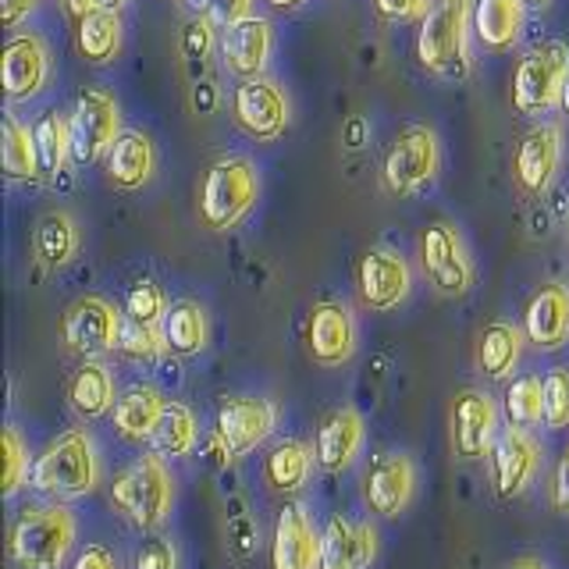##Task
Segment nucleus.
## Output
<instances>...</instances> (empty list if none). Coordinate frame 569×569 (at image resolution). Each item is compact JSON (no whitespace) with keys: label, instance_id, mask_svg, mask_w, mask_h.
<instances>
[{"label":"nucleus","instance_id":"f257e3e1","mask_svg":"<svg viewBox=\"0 0 569 569\" xmlns=\"http://www.w3.org/2000/svg\"><path fill=\"white\" fill-rule=\"evenodd\" d=\"M100 480H103V459L86 427H68L32 462V488L43 498H50L53 506L93 495L100 488Z\"/></svg>","mask_w":569,"mask_h":569},{"label":"nucleus","instance_id":"f03ea898","mask_svg":"<svg viewBox=\"0 0 569 569\" xmlns=\"http://www.w3.org/2000/svg\"><path fill=\"white\" fill-rule=\"evenodd\" d=\"M174 498V473L157 452L132 459L111 485V509L136 530H157L171 516Z\"/></svg>","mask_w":569,"mask_h":569},{"label":"nucleus","instance_id":"7ed1b4c3","mask_svg":"<svg viewBox=\"0 0 569 569\" xmlns=\"http://www.w3.org/2000/svg\"><path fill=\"white\" fill-rule=\"evenodd\" d=\"M76 512L68 506H32L11 530V559L18 569H61L76 548Z\"/></svg>","mask_w":569,"mask_h":569},{"label":"nucleus","instance_id":"20e7f679","mask_svg":"<svg viewBox=\"0 0 569 569\" xmlns=\"http://www.w3.org/2000/svg\"><path fill=\"white\" fill-rule=\"evenodd\" d=\"M260 196V174L246 157H221L203 178L200 218L210 231L236 228Z\"/></svg>","mask_w":569,"mask_h":569},{"label":"nucleus","instance_id":"39448f33","mask_svg":"<svg viewBox=\"0 0 569 569\" xmlns=\"http://www.w3.org/2000/svg\"><path fill=\"white\" fill-rule=\"evenodd\" d=\"M417 58L438 76L467 71V0H435L417 36Z\"/></svg>","mask_w":569,"mask_h":569},{"label":"nucleus","instance_id":"423d86ee","mask_svg":"<svg viewBox=\"0 0 569 569\" xmlns=\"http://www.w3.org/2000/svg\"><path fill=\"white\" fill-rule=\"evenodd\" d=\"M420 267L438 296L459 299L473 289V263L459 228L449 221H435L420 236Z\"/></svg>","mask_w":569,"mask_h":569},{"label":"nucleus","instance_id":"0eeeda50","mask_svg":"<svg viewBox=\"0 0 569 569\" xmlns=\"http://www.w3.org/2000/svg\"><path fill=\"white\" fill-rule=\"evenodd\" d=\"M438 164H441L438 136L427 129V124H409V129H402L391 139V147L385 153V164H381L385 189L396 196L417 192L427 182H435Z\"/></svg>","mask_w":569,"mask_h":569},{"label":"nucleus","instance_id":"6e6552de","mask_svg":"<svg viewBox=\"0 0 569 569\" xmlns=\"http://www.w3.org/2000/svg\"><path fill=\"white\" fill-rule=\"evenodd\" d=\"M68 129H71V157L79 164H93L103 153H111L114 142L121 139V114L114 97H107L103 89L79 93L76 107H71Z\"/></svg>","mask_w":569,"mask_h":569},{"label":"nucleus","instance_id":"1a4fd4ad","mask_svg":"<svg viewBox=\"0 0 569 569\" xmlns=\"http://www.w3.org/2000/svg\"><path fill=\"white\" fill-rule=\"evenodd\" d=\"M491 488L502 502L520 498L541 470V441L523 427L506 423L491 449Z\"/></svg>","mask_w":569,"mask_h":569},{"label":"nucleus","instance_id":"9d476101","mask_svg":"<svg viewBox=\"0 0 569 569\" xmlns=\"http://www.w3.org/2000/svg\"><path fill=\"white\" fill-rule=\"evenodd\" d=\"M121 325H124V313L114 302H107L103 296H86L64 313L61 335H64L68 352L86 356V360H100V356L118 349Z\"/></svg>","mask_w":569,"mask_h":569},{"label":"nucleus","instance_id":"9b49d317","mask_svg":"<svg viewBox=\"0 0 569 569\" xmlns=\"http://www.w3.org/2000/svg\"><path fill=\"white\" fill-rule=\"evenodd\" d=\"M569 68V53L562 43L533 47L516 68L512 100L523 114H545L551 103H559V89Z\"/></svg>","mask_w":569,"mask_h":569},{"label":"nucleus","instance_id":"f8f14e48","mask_svg":"<svg viewBox=\"0 0 569 569\" xmlns=\"http://www.w3.org/2000/svg\"><path fill=\"white\" fill-rule=\"evenodd\" d=\"M417 495V462L406 452H381L370 462L363 480L367 509L378 520H399Z\"/></svg>","mask_w":569,"mask_h":569},{"label":"nucleus","instance_id":"ddd939ff","mask_svg":"<svg viewBox=\"0 0 569 569\" xmlns=\"http://www.w3.org/2000/svg\"><path fill=\"white\" fill-rule=\"evenodd\" d=\"M452 452L462 462H477L491 456L495 438H498V402L485 391H459L452 399Z\"/></svg>","mask_w":569,"mask_h":569},{"label":"nucleus","instance_id":"4468645a","mask_svg":"<svg viewBox=\"0 0 569 569\" xmlns=\"http://www.w3.org/2000/svg\"><path fill=\"white\" fill-rule=\"evenodd\" d=\"M356 289L370 310H396L413 292V271L399 249L378 246L356 267Z\"/></svg>","mask_w":569,"mask_h":569},{"label":"nucleus","instance_id":"2eb2a0df","mask_svg":"<svg viewBox=\"0 0 569 569\" xmlns=\"http://www.w3.org/2000/svg\"><path fill=\"white\" fill-rule=\"evenodd\" d=\"M278 406L263 396H231L218 409V435L231 449V456H246L274 435Z\"/></svg>","mask_w":569,"mask_h":569},{"label":"nucleus","instance_id":"dca6fc26","mask_svg":"<svg viewBox=\"0 0 569 569\" xmlns=\"http://www.w3.org/2000/svg\"><path fill=\"white\" fill-rule=\"evenodd\" d=\"M307 346L310 356L325 367L349 363L356 349H360V328H356V313L346 302H317L307 320Z\"/></svg>","mask_w":569,"mask_h":569},{"label":"nucleus","instance_id":"f3484780","mask_svg":"<svg viewBox=\"0 0 569 569\" xmlns=\"http://www.w3.org/2000/svg\"><path fill=\"white\" fill-rule=\"evenodd\" d=\"M274 569H320V530L307 502H289L278 512L271 538Z\"/></svg>","mask_w":569,"mask_h":569},{"label":"nucleus","instance_id":"a211bd4d","mask_svg":"<svg viewBox=\"0 0 569 569\" xmlns=\"http://www.w3.org/2000/svg\"><path fill=\"white\" fill-rule=\"evenodd\" d=\"M378 559V530L370 523L331 516L320 530V569H370Z\"/></svg>","mask_w":569,"mask_h":569},{"label":"nucleus","instance_id":"6ab92c4d","mask_svg":"<svg viewBox=\"0 0 569 569\" xmlns=\"http://www.w3.org/2000/svg\"><path fill=\"white\" fill-rule=\"evenodd\" d=\"M523 335L541 352H556L569 342V284L548 281L530 296L523 310Z\"/></svg>","mask_w":569,"mask_h":569},{"label":"nucleus","instance_id":"aec40b11","mask_svg":"<svg viewBox=\"0 0 569 569\" xmlns=\"http://www.w3.org/2000/svg\"><path fill=\"white\" fill-rule=\"evenodd\" d=\"M236 121L257 139H278L289 124V100L267 79H246L236 89Z\"/></svg>","mask_w":569,"mask_h":569},{"label":"nucleus","instance_id":"412c9836","mask_svg":"<svg viewBox=\"0 0 569 569\" xmlns=\"http://www.w3.org/2000/svg\"><path fill=\"white\" fill-rule=\"evenodd\" d=\"M363 438H367V423L356 409L342 406L335 409L331 417H325L317 431V462L325 473H342L349 470L363 452Z\"/></svg>","mask_w":569,"mask_h":569},{"label":"nucleus","instance_id":"4be33fe9","mask_svg":"<svg viewBox=\"0 0 569 569\" xmlns=\"http://www.w3.org/2000/svg\"><path fill=\"white\" fill-rule=\"evenodd\" d=\"M562 164V132L559 124H538L530 129L516 150V182H520L527 192L541 196L551 178H556Z\"/></svg>","mask_w":569,"mask_h":569},{"label":"nucleus","instance_id":"5701e85b","mask_svg":"<svg viewBox=\"0 0 569 569\" xmlns=\"http://www.w3.org/2000/svg\"><path fill=\"white\" fill-rule=\"evenodd\" d=\"M47 47L40 36H14L4 47V58H0V76H4V93L11 100H26L36 97L47 82Z\"/></svg>","mask_w":569,"mask_h":569},{"label":"nucleus","instance_id":"b1692460","mask_svg":"<svg viewBox=\"0 0 569 569\" xmlns=\"http://www.w3.org/2000/svg\"><path fill=\"white\" fill-rule=\"evenodd\" d=\"M118 381L114 370L103 360H86L68 385V406L76 409V417L82 420H100L118 406Z\"/></svg>","mask_w":569,"mask_h":569},{"label":"nucleus","instance_id":"393cba45","mask_svg":"<svg viewBox=\"0 0 569 569\" xmlns=\"http://www.w3.org/2000/svg\"><path fill=\"white\" fill-rule=\"evenodd\" d=\"M221 50H224L228 68L236 71V76L257 79L267 64V58H271V22L249 14V18H242V22L228 26Z\"/></svg>","mask_w":569,"mask_h":569},{"label":"nucleus","instance_id":"a878e982","mask_svg":"<svg viewBox=\"0 0 569 569\" xmlns=\"http://www.w3.org/2000/svg\"><path fill=\"white\" fill-rule=\"evenodd\" d=\"M523 342H527L523 328H516L512 320H495L477 338V370L488 381H506L520 367Z\"/></svg>","mask_w":569,"mask_h":569},{"label":"nucleus","instance_id":"bb28decb","mask_svg":"<svg viewBox=\"0 0 569 569\" xmlns=\"http://www.w3.org/2000/svg\"><path fill=\"white\" fill-rule=\"evenodd\" d=\"M164 409H168L164 391L153 385H132L114 406V435L124 441H142V438L150 441Z\"/></svg>","mask_w":569,"mask_h":569},{"label":"nucleus","instance_id":"cd10ccee","mask_svg":"<svg viewBox=\"0 0 569 569\" xmlns=\"http://www.w3.org/2000/svg\"><path fill=\"white\" fill-rule=\"evenodd\" d=\"M313 473V449L299 438L278 441L263 462V480L274 495H299L310 485Z\"/></svg>","mask_w":569,"mask_h":569},{"label":"nucleus","instance_id":"c85d7f7f","mask_svg":"<svg viewBox=\"0 0 569 569\" xmlns=\"http://www.w3.org/2000/svg\"><path fill=\"white\" fill-rule=\"evenodd\" d=\"M153 171H157V153H153L150 136L121 132L114 150L107 153V178H111L118 189H139L150 182Z\"/></svg>","mask_w":569,"mask_h":569},{"label":"nucleus","instance_id":"c756f323","mask_svg":"<svg viewBox=\"0 0 569 569\" xmlns=\"http://www.w3.org/2000/svg\"><path fill=\"white\" fill-rule=\"evenodd\" d=\"M164 342L174 356H200L210 342V317L196 299H178L164 317Z\"/></svg>","mask_w":569,"mask_h":569},{"label":"nucleus","instance_id":"7c9ffc66","mask_svg":"<svg viewBox=\"0 0 569 569\" xmlns=\"http://www.w3.org/2000/svg\"><path fill=\"white\" fill-rule=\"evenodd\" d=\"M523 26V0H477L473 32L491 50H506Z\"/></svg>","mask_w":569,"mask_h":569},{"label":"nucleus","instance_id":"2f4dec72","mask_svg":"<svg viewBox=\"0 0 569 569\" xmlns=\"http://www.w3.org/2000/svg\"><path fill=\"white\" fill-rule=\"evenodd\" d=\"M79 253V224L71 213L53 210L36 228V260H40L47 271H61Z\"/></svg>","mask_w":569,"mask_h":569},{"label":"nucleus","instance_id":"473e14b6","mask_svg":"<svg viewBox=\"0 0 569 569\" xmlns=\"http://www.w3.org/2000/svg\"><path fill=\"white\" fill-rule=\"evenodd\" d=\"M196 441H200V423H196V413L182 402H168L164 417H160V423L150 435L153 452L164 456V459H186V456H192Z\"/></svg>","mask_w":569,"mask_h":569},{"label":"nucleus","instance_id":"72a5a7b5","mask_svg":"<svg viewBox=\"0 0 569 569\" xmlns=\"http://www.w3.org/2000/svg\"><path fill=\"white\" fill-rule=\"evenodd\" d=\"M0 160L4 171L18 182H36L43 174L40 153H36V139L14 114H4V129H0Z\"/></svg>","mask_w":569,"mask_h":569},{"label":"nucleus","instance_id":"f704fd0d","mask_svg":"<svg viewBox=\"0 0 569 569\" xmlns=\"http://www.w3.org/2000/svg\"><path fill=\"white\" fill-rule=\"evenodd\" d=\"M502 409L512 427H523V431L538 427L545 420V378L541 373H523V378H516L506 391Z\"/></svg>","mask_w":569,"mask_h":569},{"label":"nucleus","instance_id":"c9c22d12","mask_svg":"<svg viewBox=\"0 0 569 569\" xmlns=\"http://www.w3.org/2000/svg\"><path fill=\"white\" fill-rule=\"evenodd\" d=\"M121 43V22L118 11H89L79 18V50L89 61H111Z\"/></svg>","mask_w":569,"mask_h":569},{"label":"nucleus","instance_id":"e433bc0d","mask_svg":"<svg viewBox=\"0 0 569 569\" xmlns=\"http://www.w3.org/2000/svg\"><path fill=\"white\" fill-rule=\"evenodd\" d=\"M32 139H36V153H40L43 174L64 171V160L71 157V129H68V118H61L58 111H47L40 121H36Z\"/></svg>","mask_w":569,"mask_h":569},{"label":"nucleus","instance_id":"4c0bfd02","mask_svg":"<svg viewBox=\"0 0 569 569\" xmlns=\"http://www.w3.org/2000/svg\"><path fill=\"white\" fill-rule=\"evenodd\" d=\"M118 352L129 356V360H136V363H153V360H160V356L168 352L164 331H160V325H142V320L124 317L121 338H118Z\"/></svg>","mask_w":569,"mask_h":569},{"label":"nucleus","instance_id":"58836bf2","mask_svg":"<svg viewBox=\"0 0 569 569\" xmlns=\"http://www.w3.org/2000/svg\"><path fill=\"white\" fill-rule=\"evenodd\" d=\"M171 302L157 281H136L129 299H124V317L142 320V325H164Z\"/></svg>","mask_w":569,"mask_h":569},{"label":"nucleus","instance_id":"ea45409f","mask_svg":"<svg viewBox=\"0 0 569 569\" xmlns=\"http://www.w3.org/2000/svg\"><path fill=\"white\" fill-rule=\"evenodd\" d=\"M32 456L29 445L18 435V427H4V498L22 491V485L32 480Z\"/></svg>","mask_w":569,"mask_h":569},{"label":"nucleus","instance_id":"a19ab883","mask_svg":"<svg viewBox=\"0 0 569 569\" xmlns=\"http://www.w3.org/2000/svg\"><path fill=\"white\" fill-rule=\"evenodd\" d=\"M545 427L551 431L569 427V367H551L545 373Z\"/></svg>","mask_w":569,"mask_h":569},{"label":"nucleus","instance_id":"79ce46f5","mask_svg":"<svg viewBox=\"0 0 569 569\" xmlns=\"http://www.w3.org/2000/svg\"><path fill=\"white\" fill-rule=\"evenodd\" d=\"M136 569H178V548L168 538H150L136 551Z\"/></svg>","mask_w":569,"mask_h":569},{"label":"nucleus","instance_id":"37998d69","mask_svg":"<svg viewBox=\"0 0 569 569\" xmlns=\"http://www.w3.org/2000/svg\"><path fill=\"white\" fill-rule=\"evenodd\" d=\"M551 502L562 516H569V449L559 456L556 470H551Z\"/></svg>","mask_w":569,"mask_h":569},{"label":"nucleus","instance_id":"c03bdc74","mask_svg":"<svg viewBox=\"0 0 569 569\" xmlns=\"http://www.w3.org/2000/svg\"><path fill=\"white\" fill-rule=\"evenodd\" d=\"M210 11L221 26H236L249 18V0H210Z\"/></svg>","mask_w":569,"mask_h":569},{"label":"nucleus","instance_id":"a18cd8bd","mask_svg":"<svg viewBox=\"0 0 569 569\" xmlns=\"http://www.w3.org/2000/svg\"><path fill=\"white\" fill-rule=\"evenodd\" d=\"M71 569H118V562H114V556L107 548L89 545L86 551H79V559H76V566H71Z\"/></svg>","mask_w":569,"mask_h":569},{"label":"nucleus","instance_id":"49530a36","mask_svg":"<svg viewBox=\"0 0 569 569\" xmlns=\"http://www.w3.org/2000/svg\"><path fill=\"white\" fill-rule=\"evenodd\" d=\"M36 4H40V0H0V22H4V26H18Z\"/></svg>","mask_w":569,"mask_h":569},{"label":"nucleus","instance_id":"de8ad7c7","mask_svg":"<svg viewBox=\"0 0 569 569\" xmlns=\"http://www.w3.org/2000/svg\"><path fill=\"white\" fill-rule=\"evenodd\" d=\"M385 18H413L423 11V0H378Z\"/></svg>","mask_w":569,"mask_h":569},{"label":"nucleus","instance_id":"09e8293b","mask_svg":"<svg viewBox=\"0 0 569 569\" xmlns=\"http://www.w3.org/2000/svg\"><path fill=\"white\" fill-rule=\"evenodd\" d=\"M68 8H71V14L86 18L89 11H93V0H68Z\"/></svg>","mask_w":569,"mask_h":569},{"label":"nucleus","instance_id":"8fccbe9b","mask_svg":"<svg viewBox=\"0 0 569 569\" xmlns=\"http://www.w3.org/2000/svg\"><path fill=\"white\" fill-rule=\"evenodd\" d=\"M559 107L569 114V68H566V79H562V89H559Z\"/></svg>","mask_w":569,"mask_h":569},{"label":"nucleus","instance_id":"3c124183","mask_svg":"<svg viewBox=\"0 0 569 569\" xmlns=\"http://www.w3.org/2000/svg\"><path fill=\"white\" fill-rule=\"evenodd\" d=\"M509 569H548V566H545L541 559H516Z\"/></svg>","mask_w":569,"mask_h":569},{"label":"nucleus","instance_id":"603ef678","mask_svg":"<svg viewBox=\"0 0 569 569\" xmlns=\"http://www.w3.org/2000/svg\"><path fill=\"white\" fill-rule=\"evenodd\" d=\"M121 4H124V0H93L97 11H118Z\"/></svg>","mask_w":569,"mask_h":569},{"label":"nucleus","instance_id":"864d4df0","mask_svg":"<svg viewBox=\"0 0 569 569\" xmlns=\"http://www.w3.org/2000/svg\"><path fill=\"white\" fill-rule=\"evenodd\" d=\"M186 4H189L192 11H200V8H207V4H210V0H186Z\"/></svg>","mask_w":569,"mask_h":569},{"label":"nucleus","instance_id":"5fc2aeb1","mask_svg":"<svg viewBox=\"0 0 569 569\" xmlns=\"http://www.w3.org/2000/svg\"><path fill=\"white\" fill-rule=\"evenodd\" d=\"M548 0H523V8H545Z\"/></svg>","mask_w":569,"mask_h":569},{"label":"nucleus","instance_id":"6e6d98bb","mask_svg":"<svg viewBox=\"0 0 569 569\" xmlns=\"http://www.w3.org/2000/svg\"><path fill=\"white\" fill-rule=\"evenodd\" d=\"M274 8H289V4H296V0H271Z\"/></svg>","mask_w":569,"mask_h":569}]
</instances>
